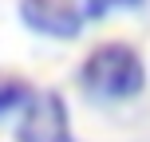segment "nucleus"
Here are the masks:
<instances>
[{
  "label": "nucleus",
  "instance_id": "nucleus-1",
  "mask_svg": "<svg viewBox=\"0 0 150 142\" xmlns=\"http://www.w3.org/2000/svg\"><path fill=\"white\" fill-rule=\"evenodd\" d=\"M79 83L95 99H134L142 91V83H146V71H142V59H138L134 47L103 44L83 59Z\"/></svg>",
  "mask_w": 150,
  "mask_h": 142
},
{
  "label": "nucleus",
  "instance_id": "nucleus-2",
  "mask_svg": "<svg viewBox=\"0 0 150 142\" xmlns=\"http://www.w3.org/2000/svg\"><path fill=\"white\" fill-rule=\"evenodd\" d=\"M16 142H75L71 122H67V107L55 91H32L24 99Z\"/></svg>",
  "mask_w": 150,
  "mask_h": 142
},
{
  "label": "nucleus",
  "instance_id": "nucleus-3",
  "mask_svg": "<svg viewBox=\"0 0 150 142\" xmlns=\"http://www.w3.org/2000/svg\"><path fill=\"white\" fill-rule=\"evenodd\" d=\"M87 8L79 0H20V20L40 36H55V40H71L79 36Z\"/></svg>",
  "mask_w": 150,
  "mask_h": 142
},
{
  "label": "nucleus",
  "instance_id": "nucleus-4",
  "mask_svg": "<svg viewBox=\"0 0 150 142\" xmlns=\"http://www.w3.org/2000/svg\"><path fill=\"white\" fill-rule=\"evenodd\" d=\"M28 83L20 79H4L0 75V111H12V107H24V99H28Z\"/></svg>",
  "mask_w": 150,
  "mask_h": 142
},
{
  "label": "nucleus",
  "instance_id": "nucleus-5",
  "mask_svg": "<svg viewBox=\"0 0 150 142\" xmlns=\"http://www.w3.org/2000/svg\"><path fill=\"white\" fill-rule=\"evenodd\" d=\"M142 0H83L87 16H107V12H119V8H138Z\"/></svg>",
  "mask_w": 150,
  "mask_h": 142
}]
</instances>
